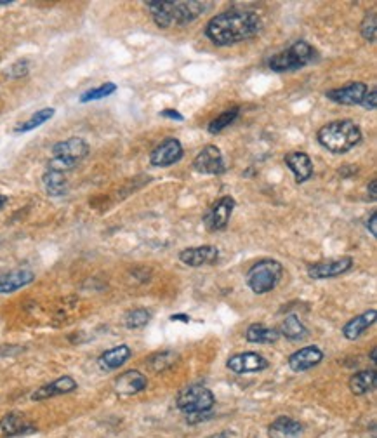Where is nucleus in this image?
Returning a JSON list of instances; mask_svg holds the SVG:
<instances>
[{"instance_id": "f257e3e1", "label": "nucleus", "mask_w": 377, "mask_h": 438, "mask_svg": "<svg viewBox=\"0 0 377 438\" xmlns=\"http://www.w3.org/2000/svg\"><path fill=\"white\" fill-rule=\"evenodd\" d=\"M263 32V20L254 11L232 9L212 18L206 27V36L216 46L245 42Z\"/></svg>"}, {"instance_id": "f03ea898", "label": "nucleus", "mask_w": 377, "mask_h": 438, "mask_svg": "<svg viewBox=\"0 0 377 438\" xmlns=\"http://www.w3.org/2000/svg\"><path fill=\"white\" fill-rule=\"evenodd\" d=\"M145 6L152 13L157 27L171 28L193 23L197 18L206 13L209 4L199 0H155V2L150 0L145 2Z\"/></svg>"}, {"instance_id": "7ed1b4c3", "label": "nucleus", "mask_w": 377, "mask_h": 438, "mask_svg": "<svg viewBox=\"0 0 377 438\" xmlns=\"http://www.w3.org/2000/svg\"><path fill=\"white\" fill-rule=\"evenodd\" d=\"M318 143L324 146L329 152L341 155V153L350 152L362 141V129L353 120L343 119L329 122L327 126L322 127L317 134Z\"/></svg>"}, {"instance_id": "20e7f679", "label": "nucleus", "mask_w": 377, "mask_h": 438, "mask_svg": "<svg viewBox=\"0 0 377 438\" xmlns=\"http://www.w3.org/2000/svg\"><path fill=\"white\" fill-rule=\"evenodd\" d=\"M315 60H317V51H315V47L310 46L305 40H298L291 47H287L285 51L270 58L268 65L273 72L285 73L308 67Z\"/></svg>"}, {"instance_id": "39448f33", "label": "nucleus", "mask_w": 377, "mask_h": 438, "mask_svg": "<svg viewBox=\"0 0 377 438\" xmlns=\"http://www.w3.org/2000/svg\"><path fill=\"white\" fill-rule=\"evenodd\" d=\"M89 155V145L82 138H68L53 146V159L47 164V169L67 173L79 166Z\"/></svg>"}, {"instance_id": "423d86ee", "label": "nucleus", "mask_w": 377, "mask_h": 438, "mask_svg": "<svg viewBox=\"0 0 377 438\" xmlns=\"http://www.w3.org/2000/svg\"><path fill=\"white\" fill-rule=\"evenodd\" d=\"M282 277H284V266L277 259L266 258L249 270L247 286L254 294H268L280 284Z\"/></svg>"}, {"instance_id": "0eeeda50", "label": "nucleus", "mask_w": 377, "mask_h": 438, "mask_svg": "<svg viewBox=\"0 0 377 438\" xmlns=\"http://www.w3.org/2000/svg\"><path fill=\"white\" fill-rule=\"evenodd\" d=\"M216 404V397L207 386L204 385H193L190 388L183 390L179 393L178 400H176V405L181 412L190 416H197V414H206V412L211 411Z\"/></svg>"}, {"instance_id": "6e6552de", "label": "nucleus", "mask_w": 377, "mask_h": 438, "mask_svg": "<svg viewBox=\"0 0 377 438\" xmlns=\"http://www.w3.org/2000/svg\"><path fill=\"white\" fill-rule=\"evenodd\" d=\"M233 209H235V200L232 197H223L207 211V214L204 216V226L209 232L225 230L228 226L230 218H232Z\"/></svg>"}, {"instance_id": "1a4fd4ad", "label": "nucleus", "mask_w": 377, "mask_h": 438, "mask_svg": "<svg viewBox=\"0 0 377 438\" xmlns=\"http://www.w3.org/2000/svg\"><path fill=\"white\" fill-rule=\"evenodd\" d=\"M193 169L200 174H209V176H219L225 173V160H223L221 150L214 145H207L193 160Z\"/></svg>"}, {"instance_id": "9d476101", "label": "nucleus", "mask_w": 377, "mask_h": 438, "mask_svg": "<svg viewBox=\"0 0 377 438\" xmlns=\"http://www.w3.org/2000/svg\"><path fill=\"white\" fill-rule=\"evenodd\" d=\"M226 367L233 372V374H252V372H261L270 367V362L263 355L256 352H244L235 353L228 359Z\"/></svg>"}, {"instance_id": "9b49d317", "label": "nucleus", "mask_w": 377, "mask_h": 438, "mask_svg": "<svg viewBox=\"0 0 377 438\" xmlns=\"http://www.w3.org/2000/svg\"><path fill=\"white\" fill-rule=\"evenodd\" d=\"M369 93V87L364 82H350L346 86L339 87V89H332L325 93L327 100L334 101L338 105H344V107H357V105L364 103L365 94Z\"/></svg>"}, {"instance_id": "f8f14e48", "label": "nucleus", "mask_w": 377, "mask_h": 438, "mask_svg": "<svg viewBox=\"0 0 377 438\" xmlns=\"http://www.w3.org/2000/svg\"><path fill=\"white\" fill-rule=\"evenodd\" d=\"M183 155H185V150H183V145L179 143V140L167 138L150 153V162L155 167H169L172 164L179 162Z\"/></svg>"}, {"instance_id": "ddd939ff", "label": "nucleus", "mask_w": 377, "mask_h": 438, "mask_svg": "<svg viewBox=\"0 0 377 438\" xmlns=\"http://www.w3.org/2000/svg\"><path fill=\"white\" fill-rule=\"evenodd\" d=\"M351 266H353V258L351 255H343V258L329 259V261H322L310 266L308 275L313 280L334 279V277L343 275L348 270H351Z\"/></svg>"}, {"instance_id": "4468645a", "label": "nucleus", "mask_w": 377, "mask_h": 438, "mask_svg": "<svg viewBox=\"0 0 377 438\" xmlns=\"http://www.w3.org/2000/svg\"><path fill=\"white\" fill-rule=\"evenodd\" d=\"M148 386V379L139 371H127L115 379L113 390L119 397H133Z\"/></svg>"}, {"instance_id": "2eb2a0df", "label": "nucleus", "mask_w": 377, "mask_h": 438, "mask_svg": "<svg viewBox=\"0 0 377 438\" xmlns=\"http://www.w3.org/2000/svg\"><path fill=\"white\" fill-rule=\"evenodd\" d=\"M219 249L214 246H202V247H188V249L179 253V261L192 268H199V266L212 265L218 261Z\"/></svg>"}, {"instance_id": "dca6fc26", "label": "nucleus", "mask_w": 377, "mask_h": 438, "mask_svg": "<svg viewBox=\"0 0 377 438\" xmlns=\"http://www.w3.org/2000/svg\"><path fill=\"white\" fill-rule=\"evenodd\" d=\"M324 360V352L318 346H305L289 357V367L294 372H305Z\"/></svg>"}, {"instance_id": "f3484780", "label": "nucleus", "mask_w": 377, "mask_h": 438, "mask_svg": "<svg viewBox=\"0 0 377 438\" xmlns=\"http://www.w3.org/2000/svg\"><path fill=\"white\" fill-rule=\"evenodd\" d=\"M77 390V381L70 376H63V378H58L54 381L47 383V385L40 386L37 392H34L32 395V400L40 401V400H47L53 399V397L58 395H67V393H72Z\"/></svg>"}, {"instance_id": "a211bd4d", "label": "nucleus", "mask_w": 377, "mask_h": 438, "mask_svg": "<svg viewBox=\"0 0 377 438\" xmlns=\"http://www.w3.org/2000/svg\"><path fill=\"white\" fill-rule=\"evenodd\" d=\"M0 430H2L6 437H21L34 433L37 428L34 423L28 421L20 412H9V414L0 419Z\"/></svg>"}, {"instance_id": "6ab92c4d", "label": "nucleus", "mask_w": 377, "mask_h": 438, "mask_svg": "<svg viewBox=\"0 0 377 438\" xmlns=\"http://www.w3.org/2000/svg\"><path fill=\"white\" fill-rule=\"evenodd\" d=\"M35 280V273L30 270H13L0 275V294H11L30 286Z\"/></svg>"}, {"instance_id": "aec40b11", "label": "nucleus", "mask_w": 377, "mask_h": 438, "mask_svg": "<svg viewBox=\"0 0 377 438\" xmlns=\"http://www.w3.org/2000/svg\"><path fill=\"white\" fill-rule=\"evenodd\" d=\"M285 164L294 174L296 182H306L313 176V162L305 152H292L285 155Z\"/></svg>"}, {"instance_id": "412c9836", "label": "nucleus", "mask_w": 377, "mask_h": 438, "mask_svg": "<svg viewBox=\"0 0 377 438\" xmlns=\"http://www.w3.org/2000/svg\"><path fill=\"white\" fill-rule=\"evenodd\" d=\"M376 319H377L376 310H367V312L360 313L358 317L351 319L350 322L344 324L343 336L348 339V341H355V339L360 338V336L376 322Z\"/></svg>"}, {"instance_id": "4be33fe9", "label": "nucleus", "mask_w": 377, "mask_h": 438, "mask_svg": "<svg viewBox=\"0 0 377 438\" xmlns=\"http://www.w3.org/2000/svg\"><path fill=\"white\" fill-rule=\"evenodd\" d=\"M303 433V425L289 416H280L270 425V438H298Z\"/></svg>"}, {"instance_id": "5701e85b", "label": "nucleus", "mask_w": 377, "mask_h": 438, "mask_svg": "<svg viewBox=\"0 0 377 438\" xmlns=\"http://www.w3.org/2000/svg\"><path fill=\"white\" fill-rule=\"evenodd\" d=\"M131 355H133V352H131L129 346L126 345L115 346V348L106 350L103 355L98 359V365H100V369H103V371H115V369L122 367V365L131 359Z\"/></svg>"}, {"instance_id": "b1692460", "label": "nucleus", "mask_w": 377, "mask_h": 438, "mask_svg": "<svg viewBox=\"0 0 377 438\" xmlns=\"http://www.w3.org/2000/svg\"><path fill=\"white\" fill-rule=\"evenodd\" d=\"M377 386V372L374 369L371 371H360L350 378V390L355 395L362 397L374 392Z\"/></svg>"}, {"instance_id": "393cba45", "label": "nucleus", "mask_w": 377, "mask_h": 438, "mask_svg": "<svg viewBox=\"0 0 377 438\" xmlns=\"http://www.w3.org/2000/svg\"><path fill=\"white\" fill-rule=\"evenodd\" d=\"M278 338H280L278 328L263 326V324H252L245 331V339L256 345H270V343L278 341Z\"/></svg>"}, {"instance_id": "a878e982", "label": "nucleus", "mask_w": 377, "mask_h": 438, "mask_svg": "<svg viewBox=\"0 0 377 438\" xmlns=\"http://www.w3.org/2000/svg\"><path fill=\"white\" fill-rule=\"evenodd\" d=\"M44 188H46L47 195L51 197H63L68 193V180L65 173H58V171L47 169L46 174L42 176Z\"/></svg>"}, {"instance_id": "bb28decb", "label": "nucleus", "mask_w": 377, "mask_h": 438, "mask_svg": "<svg viewBox=\"0 0 377 438\" xmlns=\"http://www.w3.org/2000/svg\"><path fill=\"white\" fill-rule=\"evenodd\" d=\"M278 332H280V336H284V338L291 339V341H298V339H303L306 334H308L305 324H303L301 320H299V317L294 315V313L285 317V320L282 322Z\"/></svg>"}, {"instance_id": "cd10ccee", "label": "nucleus", "mask_w": 377, "mask_h": 438, "mask_svg": "<svg viewBox=\"0 0 377 438\" xmlns=\"http://www.w3.org/2000/svg\"><path fill=\"white\" fill-rule=\"evenodd\" d=\"M54 113H56V109H54V108H42V109H39V112H35L34 115L30 117V119H27V120H25V122L18 124V126L14 127V133H18V134L30 133V131L37 129V127H40V126H42V124L49 122V120L54 117Z\"/></svg>"}, {"instance_id": "c85d7f7f", "label": "nucleus", "mask_w": 377, "mask_h": 438, "mask_svg": "<svg viewBox=\"0 0 377 438\" xmlns=\"http://www.w3.org/2000/svg\"><path fill=\"white\" fill-rule=\"evenodd\" d=\"M240 115V108L239 107H233L230 109H226V112H223L221 115L216 117L214 120H212L211 124L207 126V131L211 134H219L221 131H225L226 127L230 126V124L235 122V119H239Z\"/></svg>"}, {"instance_id": "c756f323", "label": "nucleus", "mask_w": 377, "mask_h": 438, "mask_svg": "<svg viewBox=\"0 0 377 438\" xmlns=\"http://www.w3.org/2000/svg\"><path fill=\"white\" fill-rule=\"evenodd\" d=\"M115 91H117L115 84L106 82V84H103V86L86 91V93H84L82 96L79 98V100H80V103H89V101H98V100H103V98L112 96Z\"/></svg>"}, {"instance_id": "7c9ffc66", "label": "nucleus", "mask_w": 377, "mask_h": 438, "mask_svg": "<svg viewBox=\"0 0 377 438\" xmlns=\"http://www.w3.org/2000/svg\"><path fill=\"white\" fill-rule=\"evenodd\" d=\"M150 320H152V313L145 308H136L131 310L126 315V326L127 328H141L148 326Z\"/></svg>"}, {"instance_id": "2f4dec72", "label": "nucleus", "mask_w": 377, "mask_h": 438, "mask_svg": "<svg viewBox=\"0 0 377 438\" xmlns=\"http://www.w3.org/2000/svg\"><path fill=\"white\" fill-rule=\"evenodd\" d=\"M176 360H178V355H176V353L162 352V353H155V355L148 360V365L155 372H160V371H166V369H171Z\"/></svg>"}, {"instance_id": "473e14b6", "label": "nucleus", "mask_w": 377, "mask_h": 438, "mask_svg": "<svg viewBox=\"0 0 377 438\" xmlns=\"http://www.w3.org/2000/svg\"><path fill=\"white\" fill-rule=\"evenodd\" d=\"M360 34L365 40L369 42H376V35H377V14L376 11H371L367 16L364 18L360 27Z\"/></svg>"}, {"instance_id": "72a5a7b5", "label": "nucleus", "mask_w": 377, "mask_h": 438, "mask_svg": "<svg viewBox=\"0 0 377 438\" xmlns=\"http://www.w3.org/2000/svg\"><path fill=\"white\" fill-rule=\"evenodd\" d=\"M28 73V63L27 61H18V63H14L13 67L7 70V75L13 77V79H21V77H25Z\"/></svg>"}, {"instance_id": "f704fd0d", "label": "nucleus", "mask_w": 377, "mask_h": 438, "mask_svg": "<svg viewBox=\"0 0 377 438\" xmlns=\"http://www.w3.org/2000/svg\"><path fill=\"white\" fill-rule=\"evenodd\" d=\"M362 105H364V107L367 108V109H374L377 107V91L376 89L369 91V93L365 94L364 103H362Z\"/></svg>"}, {"instance_id": "c9c22d12", "label": "nucleus", "mask_w": 377, "mask_h": 438, "mask_svg": "<svg viewBox=\"0 0 377 438\" xmlns=\"http://www.w3.org/2000/svg\"><path fill=\"white\" fill-rule=\"evenodd\" d=\"M160 117H166V119H171V120H178V122H183V120H185V117H183L179 112H176V109H164V112H160Z\"/></svg>"}, {"instance_id": "e433bc0d", "label": "nucleus", "mask_w": 377, "mask_h": 438, "mask_svg": "<svg viewBox=\"0 0 377 438\" xmlns=\"http://www.w3.org/2000/svg\"><path fill=\"white\" fill-rule=\"evenodd\" d=\"M367 230L372 237H377V214L372 213L371 218L367 219Z\"/></svg>"}, {"instance_id": "4c0bfd02", "label": "nucleus", "mask_w": 377, "mask_h": 438, "mask_svg": "<svg viewBox=\"0 0 377 438\" xmlns=\"http://www.w3.org/2000/svg\"><path fill=\"white\" fill-rule=\"evenodd\" d=\"M376 186H377V181H376V180H372V181H371V185H369V190H367L369 195H371V200H372V202H376V200H377V190H376Z\"/></svg>"}, {"instance_id": "58836bf2", "label": "nucleus", "mask_w": 377, "mask_h": 438, "mask_svg": "<svg viewBox=\"0 0 377 438\" xmlns=\"http://www.w3.org/2000/svg\"><path fill=\"white\" fill-rule=\"evenodd\" d=\"M171 320H172V322H176V320H181V322L188 324L190 322V317L188 315H172Z\"/></svg>"}, {"instance_id": "ea45409f", "label": "nucleus", "mask_w": 377, "mask_h": 438, "mask_svg": "<svg viewBox=\"0 0 377 438\" xmlns=\"http://www.w3.org/2000/svg\"><path fill=\"white\" fill-rule=\"evenodd\" d=\"M6 202H7V197L0 195V211H2L4 207H6Z\"/></svg>"}, {"instance_id": "a19ab883", "label": "nucleus", "mask_w": 377, "mask_h": 438, "mask_svg": "<svg viewBox=\"0 0 377 438\" xmlns=\"http://www.w3.org/2000/svg\"><path fill=\"white\" fill-rule=\"evenodd\" d=\"M11 4H14L13 0H0V6H11Z\"/></svg>"}, {"instance_id": "79ce46f5", "label": "nucleus", "mask_w": 377, "mask_h": 438, "mask_svg": "<svg viewBox=\"0 0 377 438\" xmlns=\"http://www.w3.org/2000/svg\"><path fill=\"white\" fill-rule=\"evenodd\" d=\"M371 360H372V364H376V348H372V352H371Z\"/></svg>"}, {"instance_id": "37998d69", "label": "nucleus", "mask_w": 377, "mask_h": 438, "mask_svg": "<svg viewBox=\"0 0 377 438\" xmlns=\"http://www.w3.org/2000/svg\"><path fill=\"white\" fill-rule=\"evenodd\" d=\"M225 435H212V437H209V438H223Z\"/></svg>"}]
</instances>
